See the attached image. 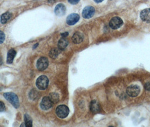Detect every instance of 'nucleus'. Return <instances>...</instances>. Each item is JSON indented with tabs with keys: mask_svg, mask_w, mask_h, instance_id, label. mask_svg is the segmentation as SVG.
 <instances>
[{
	"mask_svg": "<svg viewBox=\"0 0 150 127\" xmlns=\"http://www.w3.org/2000/svg\"><path fill=\"white\" fill-rule=\"evenodd\" d=\"M3 97L8 101L15 108H18L19 107V100L17 95L12 92L5 93L3 94Z\"/></svg>",
	"mask_w": 150,
	"mask_h": 127,
	"instance_id": "f257e3e1",
	"label": "nucleus"
},
{
	"mask_svg": "<svg viewBox=\"0 0 150 127\" xmlns=\"http://www.w3.org/2000/svg\"><path fill=\"white\" fill-rule=\"evenodd\" d=\"M49 79L46 76L41 75L36 80V86L40 90L46 89L49 85Z\"/></svg>",
	"mask_w": 150,
	"mask_h": 127,
	"instance_id": "f03ea898",
	"label": "nucleus"
},
{
	"mask_svg": "<svg viewBox=\"0 0 150 127\" xmlns=\"http://www.w3.org/2000/svg\"><path fill=\"white\" fill-rule=\"evenodd\" d=\"M69 113L68 107L65 105H59L56 108V114L61 119H64L68 117Z\"/></svg>",
	"mask_w": 150,
	"mask_h": 127,
	"instance_id": "7ed1b4c3",
	"label": "nucleus"
},
{
	"mask_svg": "<svg viewBox=\"0 0 150 127\" xmlns=\"http://www.w3.org/2000/svg\"><path fill=\"white\" fill-rule=\"evenodd\" d=\"M140 88L137 85H130L127 89V95L131 97H136L140 93Z\"/></svg>",
	"mask_w": 150,
	"mask_h": 127,
	"instance_id": "20e7f679",
	"label": "nucleus"
},
{
	"mask_svg": "<svg viewBox=\"0 0 150 127\" xmlns=\"http://www.w3.org/2000/svg\"><path fill=\"white\" fill-rule=\"evenodd\" d=\"M49 65L48 59L46 57H41L37 62V68L38 70L43 71L46 70Z\"/></svg>",
	"mask_w": 150,
	"mask_h": 127,
	"instance_id": "39448f33",
	"label": "nucleus"
},
{
	"mask_svg": "<svg viewBox=\"0 0 150 127\" xmlns=\"http://www.w3.org/2000/svg\"><path fill=\"white\" fill-rule=\"evenodd\" d=\"M123 24L122 20L119 17H114L111 19L109 25V27L113 30L119 28Z\"/></svg>",
	"mask_w": 150,
	"mask_h": 127,
	"instance_id": "423d86ee",
	"label": "nucleus"
},
{
	"mask_svg": "<svg viewBox=\"0 0 150 127\" xmlns=\"http://www.w3.org/2000/svg\"><path fill=\"white\" fill-rule=\"evenodd\" d=\"M95 12V9L93 6H86L83 11V17L85 19H90L94 16Z\"/></svg>",
	"mask_w": 150,
	"mask_h": 127,
	"instance_id": "0eeeda50",
	"label": "nucleus"
},
{
	"mask_svg": "<svg viewBox=\"0 0 150 127\" xmlns=\"http://www.w3.org/2000/svg\"><path fill=\"white\" fill-rule=\"evenodd\" d=\"M53 104L49 97H45L43 98L41 101L40 107L43 110H47L53 106Z\"/></svg>",
	"mask_w": 150,
	"mask_h": 127,
	"instance_id": "6e6552de",
	"label": "nucleus"
},
{
	"mask_svg": "<svg viewBox=\"0 0 150 127\" xmlns=\"http://www.w3.org/2000/svg\"><path fill=\"white\" fill-rule=\"evenodd\" d=\"M80 19V16L78 14L73 13L68 16L67 18V23L69 26H73L77 23Z\"/></svg>",
	"mask_w": 150,
	"mask_h": 127,
	"instance_id": "1a4fd4ad",
	"label": "nucleus"
},
{
	"mask_svg": "<svg viewBox=\"0 0 150 127\" xmlns=\"http://www.w3.org/2000/svg\"><path fill=\"white\" fill-rule=\"evenodd\" d=\"M140 17L143 21L150 23V9H146L142 11Z\"/></svg>",
	"mask_w": 150,
	"mask_h": 127,
	"instance_id": "9d476101",
	"label": "nucleus"
},
{
	"mask_svg": "<svg viewBox=\"0 0 150 127\" xmlns=\"http://www.w3.org/2000/svg\"><path fill=\"white\" fill-rule=\"evenodd\" d=\"M65 11H66L65 7L62 3H59L57 5L54 10L55 14L57 16H59V17L64 15L65 13Z\"/></svg>",
	"mask_w": 150,
	"mask_h": 127,
	"instance_id": "9b49d317",
	"label": "nucleus"
},
{
	"mask_svg": "<svg viewBox=\"0 0 150 127\" xmlns=\"http://www.w3.org/2000/svg\"><path fill=\"white\" fill-rule=\"evenodd\" d=\"M84 36L82 33L77 32L73 35L72 37V40L74 43L77 44L82 42L84 40Z\"/></svg>",
	"mask_w": 150,
	"mask_h": 127,
	"instance_id": "f8f14e48",
	"label": "nucleus"
},
{
	"mask_svg": "<svg viewBox=\"0 0 150 127\" xmlns=\"http://www.w3.org/2000/svg\"><path fill=\"white\" fill-rule=\"evenodd\" d=\"M90 108L92 113L96 114L100 111V106L96 101H93L90 103Z\"/></svg>",
	"mask_w": 150,
	"mask_h": 127,
	"instance_id": "ddd939ff",
	"label": "nucleus"
},
{
	"mask_svg": "<svg viewBox=\"0 0 150 127\" xmlns=\"http://www.w3.org/2000/svg\"><path fill=\"white\" fill-rule=\"evenodd\" d=\"M17 52L14 49H10L8 53L7 56V63L11 64L13 62L14 59L16 55Z\"/></svg>",
	"mask_w": 150,
	"mask_h": 127,
	"instance_id": "4468645a",
	"label": "nucleus"
},
{
	"mask_svg": "<svg viewBox=\"0 0 150 127\" xmlns=\"http://www.w3.org/2000/svg\"><path fill=\"white\" fill-rule=\"evenodd\" d=\"M68 41L67 39H65L64 37L62 38L61 39L59 40L58 43V48L61 50H63L66 48V47L68 46Z\"/></svg>",
	"mask_w": 150,
	"mask_h": 127,
	"instance_id": "2eb2a0df",
	"label": "nucleus"
},
{
	"mask_svg": "<svg viewBox=\"0 0 150 127\" xmlns=\"http://www.w3.org/2000/svg\"><path fill=\"white\" fill-rule=\"evenodd\" d=\"M11 17V14L9 12H6L3 14L1 17V23L2 24H5L10 19Z\"/></svg>",
	"mask_w": 150,
	"mask_h": 127,
	"instance_id": "dca6fc26",
	"label": "nucleus"
},
{
	"mask_svg": "<svg viewBox=\"0 0 150 127\" xmlns=\"http://www.w3.org/2000/svg\"><path fill=\"white\" fill-rule=\"evenodd\" d=\"M24 123L25 125V127H32V120L31 117L28 114H25L24 117Z\"/></svg>",
	"mask_w": 150,
	"mask_h": 127,
	"instance_id": "f3484780",
	"label": "nucleus"
},
{
	"mask_svg": "<svg viewBox=\"0 0 150 127\" xmlns=\"http://www.w3.org/2000/svg\"><path fill=\"white\" fill-rule=\"evenodd\" d=\"M49 98L50 99H51V101L53 102L54 104H56L57 102H59V95L56 93H55V92H53V93H51L50 95H49Z\"/></svg>",
	"mask_w": 150,
	"mask_h": 127,
	"instance_id": "a211bd4d",
	"label": "nucleus"
},
{
	"mask_svg": "<svg viewBox=\"0 0 150 127\" xmlns=\"http://www.w3.org/2000/svg\"><path fill=\"white\" fill-rule=\"evenodd\" d=\"M60 52H61V50L59 48L58 49H57V48L52 49L49 53V55L52 58L55 59L58 57V55H59Z\"/></svg>",
	"mask_w": 150,
	"mask_h": 127,
	"instance_id": "6ab92c4d",
	"label": "nucleus"
},
{
	"mask_svg": "<svg viewBox=\"0 0 150 127\" xmlns=\"http://www.w3.org/2000/svg\"><path fill=\"white\" fill-rule=\"evenodd\" d=\"M30 97L31 99H37L38 95H39V93L36 91V90H32L30 93Z\"/></svg>",
	"mask_w": 150,
	"mask_h": 127,
	"instance_id": "aec40b11",
	"label": "nucleus"
},
{
	"mask_svg": "<svg viewBox=\"0 0 150 127\" xmlns=\"http://www.w3.org/2000/svg\"><path fill=\"white\" fill-rule=\"evenodd\" d=\"M5 39V35L2 31H0V44L3 43Z\"/></svg>",
	"mask_w": 150,
	"mask_h": 127,
	"instance_id": "412c9836",
	"label": "nucleus"
},
{
	"mask_svg": "<svg viewBox=\"0 0 150 127\" xmlns=\"http://www.w3.org/2000/svg\"><path fill=\"white\" fill-rule=\"evenodd\" d=\"M5 109H6V107L5 104L2 102L0 101V112H3L5 111Z\"/></svg>",
	"mask_w": 150,
	"mask_h": 127,
	"instance_id": "4be33fe9",
	"label": "nucleus"
},
{
	"mask_svg": "<svg viewBox=\"0 0 150 127\" xmlns=\"http://www.w3.org/2000/svg\"><path fill=\"white\" fill-rule=\"evenodd\" d=\"M80 0H68V2L72 4V5H76L79 2Z\"/></svg>",
	"mask_w": 150,
	"mask_h": 127,
	"instance_id": "5701e85b",
	"label": "nucleus"
},
{
	"mask_svg": "<svg viewBox=\"0 0 150 127\" xmlns=\"http://www.w3.org/2000/svg\"><path fill=\"white\" fill-rule=\"evenodd\" d=\"M68 35V32H65L61 33V36H62L63 37H64V38L66 37Z\"/></svg>",
	"mask_w": 150,
	"mask_h": 127,
	"instance_id": "b1692460",
	"label": "nucleus"
},
{
	"mask_svg": "<svg viewBox=\"0 0 150 127\" xmlns=\"http://www.w3.org/2000/svg\"><path fill=\"white\" fill-rule=\"evenodd\" d=\"M103 0H94V1L96 2V3H100V2H102Z\"/></svg>",
	"mask_w": 150,
	"mask_h": 127,
	"instance_id": "393cba45",
	"label": "nucleus"
},
{
	"mask_svg": "<svg viewBox=\"0 0 150 127\" xmlns=\"http://www.w3.org/2000/svg\"><path fill=\"white\" fill-rule=\"evenodd\" d=\"M39 45V43H36V44H35V45H34V47H33V49H34L35 48H36V47L37 46V45Z\"/></svg>",
	"mask_w": 150,
	"mask_h": 127,
	"instance_id": "a878e982",
	"label": "nucleus"
},
{
	"mask_svg": "<svg viewBox=\"0 0 150 127\" xmlns=\"http://www.w3.org/2000/svg\"><path fill=\"white\" fill-rule=\"evenodd\" d=\"M0 90H1V88H0Z\"/></svg>",
	"mask_w": 150,
	"mask_h": 127,
	"instance_id": "bb28decb",
	"label": "nucleus"
}]
</instances>
